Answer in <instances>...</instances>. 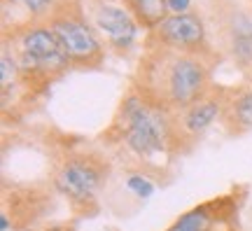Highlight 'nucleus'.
<instances>
[{
  "instance_id": "nucleus-1",
  "label": "nucleus",
  "mask_w": 252,
  "mask_h": 231,
  "mask_svg": "<svg viewBox=\"0 0 252 231\" xmlns=\"http://www.w3.org/2000/svg\"><path fill=\"white\" fill-rule=\"evenodd\" d=\"M210 70L203 56L163 45L152 47L140 59L135 87L138 96L166 112H180L206 96Z\"/></svg>"
},
{
  "instance_id": "nucleus-2",
  "label": "nucleus",
  "mask_w": 252,
  "mask_h": 231,
  "mask_svg": "<svg viewBox=\"0 0 252 231\" xmlns=\"http://www.w3.org/2000/svg\"><path fill=\"white\" fill-rule=\"evenodd\" d=\"M117 122L122 124V140L128 150L152 159L157 154L168 150V142L175 138L171 112L147 103L143 96L131 94L124 98L122 110L117 115Z\"/></svg>"
},
{
  "instance_id": "nucleus-3",
  "label": "nucleus",
  "mask_w": 252,
  "mask_h": 231,
  "mask_svg": "<svg viewBox=\"0 0 252 231\" xmlns=\"http://www.w3.org/2000/svg\"><path fill=\"white\" fill-rule=\"evenodd\" d=\"M12 52L17 56L21 77L49 80L72 66L70 56L47 24H24L12 31Z\"/></svg>"
},
{
  "instance_id": "nucleus-4",
  "label": "nucleus",
  "mask_w": 252,
  "mask_h": 231,
  "mask_svg": "<svg viewBox=\"0 0 252 231\" xmlns=\"http://www.w3.org/2000/svg\"><path fill=\"white\" fill-rule=\"evenodd\" d=\"M45 24L56 33L72 63L98 66L103 61V37L89 24L80 0H59L56 7L45 17Z\"/></svg>"
},
{
  "instance_id": "nucleus-5",
  "label": "nucleus",
  "mask_w": 252,
  "mask_h": 231,
  "mask_svg": "<svg viewBox=\"0 0 252 231\" xmlns=\"http://www.w3.org/2000/svg\"><path fill=\"white\" fill-rule=\"evenodd\" d=\"M89 24L96 28L110 49L126 52L138 35V21L124 0H80Z\"/></svg>"
},
{
  "instance_id": "nucleus-6",
  "label": "nucleus",
  "mask_w": 252,
  "mask_h": 231,
  "mask_svg": "<svg viewBox=\"0 0 252 231\" xmlns=\"http://www.w3.org/2000/svg\"><path fill=\"white\" fill-rule=\"evenodd\" d=\"M152 42L163 45L168 49H178V52H187V54H196L203 56L210 52L208 45V26L201 14H168L159 26L152 31L150 35Z\"/></svg>"
},
{
  "instance_id": "nucleus-7",
  "label": "nucleus",
  "mask_w": 252,
  "mask_h": 231,
  "mask_svg": "<svg viewBox=\"0 0 252 231\" xmlns=\"http://www.w3.org/2000/svg\"><path fill=\"white\" fill-rule=\"evenodd\" d=\"M100 182H103V168L91 157H72L56 173L59 192L77 203L91 201L98 192Z\"/></svg>"
},
{
  "instance_id": "nucleus-8",
  "label": "nucleus",
  "mask_w": 252,
  "mask_h": 231,
  "mask_svg": "<svg viewBox=\"0 0 252 231\" xmlns=\"http://www.w3.org/2000/svg\"><path fill=\"white\" fill-rule=\"evenodd\" d=\"M220 31L224 33V47L231 52L241 68L252 66V17L238 2H229L224 14H220Z\"/></svg>"
},
{
  "instance_id": "nucleus-9",
  "label": "nucleus",
  "mask_w": 252,
  "mask_h": 231,
  "mask_svg": "<svg viewBox=\"0 0 252 231\" xmlns=\"http://www.w3.org/2000/svg\"><path fill=\"white\" fill-rule=\"evenodd\" d=\"M222 112H224V100L203 96V98H198L196 103H191L189 107L180 110L178 112V122H180L185 133L201 135L217 117H222Z\"/></svg>"
},
{
  "instance_id": "nucleus-10",
  "label": "nucleus",
  "mask_w": 252,
  "mask_h": 231,
  "mask_svg": "<svg viewBox=\"0 0 252 231\" xmlns=\"http://www.w3.org/2000/svg\"><path fill=\"white\" fill-rule=\"evenodd\" d=\"M222 117L236 131H252V87L236 91L234 96L224 98Z\"/></svg>"
},
{
  "instance_id": "nucleus-11",
  "label": "nucleus",
  "mask_w": 252,
  "mask_h": 231,
  "mask_svg": "<svg viewBox=\"0 0 252 231\" xmlns=\"http://www.w3.org/2000/svg\"><path fill=\"white\" fill-rule=\"evenodd\" d=\"M124 5L131 9L138 26L154 31L168 17V2L166 0H124Z\"/></svg>"
},
{
  "instance_id": "nucleus-12",
  "label": "nucleus",
  "mask_w": 252,
  "mask_h": 231,
  "mask_svg": "<svg viewBox=\"0 0 252 231\" xmlns=\"http://www.w3.org/2000/svg\"><path fill=\"white\" fill-rule=\"evenodd\" d=\"M166 231H213V213L208 210V205L194 208L178 217Z\"/></svg>"
},
{
  "instance_id": "nucleus-13",
  "label": "nucleus",
  "mask_w": 252,
  "mask_h": 231,
  "mask_svg": "<svg viewBox=\"0 0 252 231\" xmlns=\"http://www.w3.org/2000/svg\"><path fill=\"white\" fill-rule=\"evenodd\" d=\"M19 75V63L17 56L12 52V47L7 42H2V56H0V84H2V94H7L9 87H14Z\"/></svg>"
},
{
  "instance_id": "nucleus-14",
  "label": "nucleus",
  "mask_w": 252,
  "mask_h": 231,
  "mask_svg": "<svg viewBox=\"0 0 252 231\" xmlns=\"http://www.w3.org/2000/svg\"><path fill=\"white\" fill-rule=\"evenodd\" d=\"M124 185L128 192H133L138 198H150V196L157 192V185H154L150 178H145L140 173H131V175H126Z\"/></svg>"
},
{
  "instance_id": "nucleus-15",
  "label": "nucleus",
  "mask_w": 252,
  "mask_h": 231,
  "mask_svg": "<svg viewBox=\"0 0 252 231\" xmlns=\"http://www.w3.org/2000/svg\"><path fill=\"white\" fill-rule=\"evenodd\" d=\"M5 2H12L14 7H24L31 17H47L59 0H5Z\"/></svg>"
},
{
  "instance_id": "nucleus-16",
  "label": "nucleus",
  "mask_w": 252,
  "mask_h": 231,
  "mask_svg": "<svg viewBox=\"0 0 252 231\" xmlns=\"http://www.w3.org/2000/svg\"><path fill=\"white\" fill-rule=\"evenodd\" d=\"M168 2V12L171 14H185L191 7V0H166Z\"/></svg>"
},
{
  "instance_id": "nucleus-17",
  "label": "nucleus",
  "mask_w": 252,
  "mask_h": 231,
  "mask_svg": "<svg viewBox=\"0 0 252 231\" xmlns=\"http://www.w3.org/2000/svg\"><path fill=\"white\" fill-rule=\"evenodd\" d=\"M0 231H9V217H7L5 210H2V215H0Z\"/></svg>"
},
{
  "instance_id": "nucleus-18",
  "label": "nucleus",
  "mask_w": 252,
  "mask_h": 231,
  "mask_svg": "<svg viewBox=\"0 0 252 231\" xmlns=\"http://www.w3.org/2000/svg\"><path fill=\"white\" fill-rule=\"evenodd\" d=\"M250 2H252V0H250Z\"/></svg>"
}]
</instances>
